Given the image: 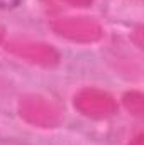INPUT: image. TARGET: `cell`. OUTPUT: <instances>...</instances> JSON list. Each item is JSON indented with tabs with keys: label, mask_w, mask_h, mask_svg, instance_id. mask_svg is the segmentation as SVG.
<instances>
[{
	"label": "cell",
	"mask_w": 144,
	"mask_h": 145,
	"mask_svg": "<svg viewBox=\"0 0 144 145\" xmlns=\"http://www.w3.org/2000/svg\"><path fill=\"white\" fill-rule=\"evenodd\" d=\"M22 0H0V8H14L20 3Z\"/></svg>",
	"instance_id": "6da1fadb"
}]
</instances>
